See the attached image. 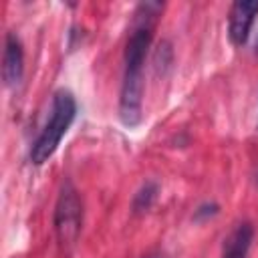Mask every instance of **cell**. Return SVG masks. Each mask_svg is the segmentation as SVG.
Segmentation results:
<instances>
[{
  "instance_id": "ba28073f",
  "label": "cell",
  "mask_w": 258,
  "mask_h": 258,
  "mask_svg": "<svg viewBox=\"0 0 258 258\" xmlns=\"http://www.w3.org/2000/svg\"><path fill=\"white\" fill-rule=\"evenodd\" d=\"M171 62H173V50H171V44H169V40H161V42L157 44L155 52H153V69H155L157 75H159V73L163 75L165 71H169Z\"/></svg>"
},
{
  "instance_id": "8fae6325",
  "label": "cell",
  "mask_w": 258,
  "mask_h": 258,
  "mask_svg": "<svg viewBox=\"0 0 258 258\" xmlns=\"http://www.w3.org/2000/svg\"><path fill=\"white\" fill-rule=\"evenodd\" d=\"M254 54L258 56V32H256V38H254Z\"/></svg>"
},
{
  "instance_id": "3957f363",
  "label": "cell",
  "mask_w": 258,
  "mask_h": 258,
  "mask_svg": "<svg viewBox=\"0 0 258 258\" xmlns=\"http://www.w3.org/2000/svg\"><path fill=\"white\" fill-rule=\"evenodd\" d=\"M52 226L58 248L64 254H69L77 246L83 230V200L71 179H64L58 189L54 214H52Z\"/></svg>"
},
{
  "instance_id": "30bf717a",
  "label": "cell",
  "mask_w": 258,
  "mask_h": 258,
  "mask_svg": "<svg viewBox=\"0 0 258 258\" xmlns=\"http://www.w3.org/2000/svg\"><path fill=\"white\" fill-rule=\"evenodd\" d=\"M143 258H165V256H163L161 252H157V250H155V252H149V254H147V256H143Z\"/></svg>"
},
{
  "instance_id": "8992f818",
  "label": "cell",
  "mask_w": 258,
  "mask_h": 258,
  "mask_svg": "<svg viewBox=\"0 0 258 258\" xmlns=\"http://www.w3.org/2000/svg\"><path fill=\"white\" fill-rule=\"evenodd\" d=\"M252 240H254V226L246 220L236 224L228 234V238L224 240L222 258H248Z\"/></svg>"
},
{
  "instance_id": "7c38bea8",
  "label": "cell",
  "mask_w": 258,
  "mask_h": 258,
  "mask_svg": "<svg viewBox=\"0 0 258 258\" xmlns=\"http://www.w3.org/2000/svg\"><path fill=\"white\" fill-rule=\"evenodd\" d=\"M256 185H258V173H256Z\"/></svg>"
},
{
  "instance_id": "277c9868",
  "label": "cell",
  "mask_w": 258,
  "mask_h": 258,
  "mask_svg": "<svg viewBox=\"0 0 258 258\" xmlns=\"http://www.w3.org/2000/svg\"><path fill=\"white\" fill-rule=\"evenodd\" d=\"M258 16L256 0H236L228 12V38L234 46L246 44L252 24Z\"/></svg>"
},
{
  "instance_id": "9c48e42d",
  "label": "cell",
  "mask_w": 258,
  "mask_h": 258,
  "mask_svg": "<svg viewBox=\"0 0 258 258\" xmlns=\"http://www.w3.org/2000/svg\"><path fill=\"white\" fill-rule=\"evenodd\" d=\"M220 214V206L216 204V202H204V204H200L196 210H194V216H191V220L194 222H208L210 218H214V216H218Z\"/></svg>"
},
{
  "instance_id": "52a82bcc",
  "label": "cell",
  "mask_w": 258,
  "mask_h": 258,
  "mask_svg": "<svg viewBox=\"0 0 258 258\" xmlns=\"http://www.w3.org/2000/svg\"><path fill=\"white\" fill-rule=\"evenodd\" d=\"M159 198V183L155 179H147L145 183L139 185V189L133 194V200H131V214L133 216H143L147 214L153 204L157 202Z\"/></svg>"
},
{
  "instance_id": "5b68a950",
  "label": "cell",
  "mask_w": 258,
  "mask_h": 258,
  "mask_svg": "<svg viewBox=\"0 0 258 258\" xmlns=\"http://www.w3.org/2000/svg\"><path fill=\"white\" fill-rule=\"evenodd\" d=\"M24 77V46L16 32H6L2 52V81L6 87H18Z\"/></svg>"
},
{
  "instance_id": "7a4b0ae2",
  "label": "cell",
  "mask_w": 258,
  "mask_h": 258,
  "mask_svg": "<svg viewBox=\"0 0 258 258\" xmlns=\"http://www.w3.org/2000/svg\"><path fill=\"white\" fill-rule=\"evenodd\" d=\"M77 117V99L69 89H56L52 93V103H50V113L46 117V123L42 125L40 133L30 145L28 157L32 165H42L46 163L54 151L58 149L62 137L71 129L73 121Z\"/></svg>"
},
{
  "instance_id": "6da1fadb",
  "label": "cell",
  "mask_w": 258,
  "mask_h": 258,
  "mask_svg": "<svg viewBox=\"0 0 258 258\" xmlns=\"http://www.w3.org/2000/svg\"><path fill=\"white\" fill-rule=\"evenodd\" d=\"M163 12V2H139L133 10L129 36L123 52V77L119 89V119L125 127H137L143 121L145 56L151 46L153 30Z\"/></svg>"
},
{
  "instance_id": "4fadbf2b",
  "label": "cell",
  "mask_w": 258,
  "mask_h": 258,
  "mask_svg": "<svg viewBox=\"0 0 258 258\" xmlns=\"http://www.w3.org/2000/svg\"><path fill=\"white\" fill-rule=\"evenodd\" d=\"M256 129H258V123H256Z\"/></svg>"
}]
</instances>
